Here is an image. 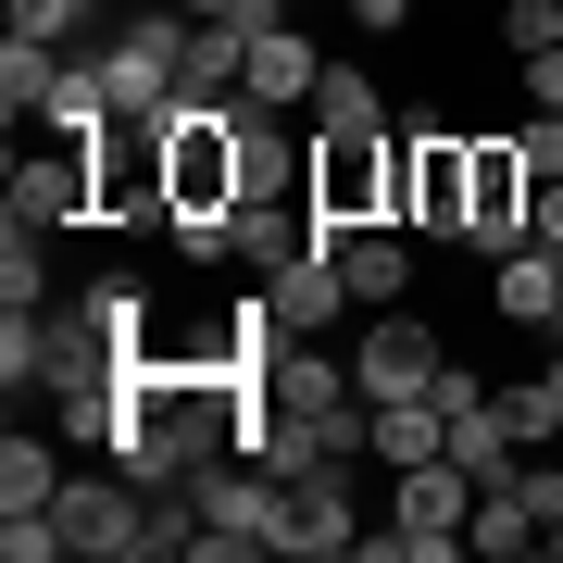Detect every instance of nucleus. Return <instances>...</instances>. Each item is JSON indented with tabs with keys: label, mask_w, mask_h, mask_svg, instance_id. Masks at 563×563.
<instances>
[{
	"label": "nucleus",
	"mask_w": 563,
	"mask_h": 563,
	"mask_svg": "<svg viewBox=\"0 0 563 563\" xmlns=\"http://www.w3.org/2000/svg\"><path fill=\"white\" fill-rule=\"evenodd\" d=\"M301 201H313V251L363 239V225H401V125L388 139H313Z\"/></svg>",
	"instance_id": "nucleus-1"
},
{
	"label": "nucleus",
	"mask_w": 563,
	"mask_h": 563,
	"mask_svg": "<svg viewBox=\"0 0 563 563\" xmlns=\"http://www.w3.org/2000/svg\"><path fill=\"white\" fill-rule=\"evenodd\" d=\"M0 388H38V313H0Z\"/></svg>",
	"instance_id": "nucleus-27"
},
{
	"label": "nucleus",
	"mask_w": 563,
	"mask_h": 563,
	"mask_svg": "<svg viewBox=\"0 0 563 563\" xmlns=\"http://www.w3.org/2000/svg\"><path fill=\"white\" fill-rule=\"evenodd\" d=\"M526 113H563V51H526Z\"/></svg>",
	"instance_id": "nucleus-31"
},
{
	"label": "nucleus",
	"mask_w": 563,
	"mask_h": 563,
	"mask_svg": "<svg viewBox=\"0 0 563 563\" xmlns=\"http://www.w3.org/2000/svg\"><path fill=\"white\" fill-rule=\"evenodd\" d=\"M188 488H201V563L288 551V476H276V463H239V451H213Z\"/></svg>",
	"instance_id": "nucleus-3"
},
{
	"label": "nucleus",
	"mask_w": 563,
	"mask_h": 563,
	"mask_svg": "<svg viewBox=\"0 0 563 563\" xmlns=\"http://www.w3.org/2000/svg\"><path fill=\"white\" fill-rule=\"evenodd\" d=\"M113 13H151V0H113Z\"/></svg>",
	"instance_id": "nucleus-32"
},
{
	"label": "nucleus",
	"mask_w": 563,
	"mask_h": 563,
	"mask_svg": "<svg viewBox=\"0 0 563 563\" xmlns=\"http://www.w3.org/2000/svg\"><path fill=\"white\" fill-rule=\"evenodd\" d=\"M514 488H526V514H539V526H563V463L526 451V463H514Z\"/></svg>",
	"instance_id": "nucleus-28"
},
{
	"label": "nucleus",
	"mask_w": 563,
	"mask_h": 563,
	"mask_svg": "<svg viewBox=\"0 0 563 563\" xmlns=\"http://www.w3.org/2000/svg\"><path fill=\"white\" fill-rule=\"evenodd\" d=\"M51 501H63V463H51L38 426H13L0 439V514H51Z\"/></svg>",
	"instance_id": "nucleus-20"
},
{
	"label": "nucleus",
	"mask_w": 563,
	"mask_h": 563,
	"mask_svg": "<svg viewBox=\"0 0 563 563\" xmlns=\"http://www.w3.org/2000/svg\"><path fill=\"white\" fill-rule=\"evenodd\" d=\"M463 526H476V476L439 451V463H401V488H388V526H363V563H451Z\"/></svg>",
	"instance_id": "nucleus-2"
},
{
	"label": "nucleus",
	"mask_w": 563,
	"mask_h": 563,
	"mask_svg": "<svg viewBox=\"0 0 563 563\" xmlns=\"http://www.w3.org/2000/svg\"><path fill=\"white\" fill-rule=\"evenodd\" d=\"M113 376H125V351L101 339V325L38 301V388H51V401H76V388H113Z\"/></svg>",
	"instance_id": "nucleus-11"
},
{
	"label": "nucleus",
	"mask_w": 563,
	"mask_h": 563,
	"mask_svg": "<svg viewBox=\"0 0 563 563\" xmlns=\"http://www.w3.org/2000/svg\"><path fill=\"white\" fill-rule=\"evenodd\" d=\"M451 451V413H439V388L426 401H376V463L401 476V463H439Z\"/></svg>",
	"instance_id": "nucleus-19"
},
{
	"label": "nucleus",
	"mask_w": 563,
	"mask_h": 563,
	"mask_svg": "<svg viewBox=\"0 0 563 563\" xmlns=\"http://www.w3.org/2000/svg\"><path fill=\"white\" fill-rule=\"evenodd\" d=\"M488 401H501V388H488L476 363H439V413H488Z\"/></svg>",
	"instance_id": "nucleus-29"
},
{
	"label": "nucleus",
	"mask_w": 563,
	"mask_h": 563,
	"mask_svg": "<svg viewBox=\"0 0 563 563\" xmlns=\"http://www.w3.org/2000/svg\"><path fill=\"white\" fill-rule=\"evenodd\" d=\"M488 301H501V325H551L563 313V251H501V276H488Z\"/></svg>",
	"instance_id": "nucleus-17"
},
{
	"label": "nucleus",
	"mask_w": 563,
	"mask_h": 563,
	"mask_svg": "<svg viewBox=\"0 0 563 563\" xmlns=\"http://www.w3.org/2000/svg\"><path fill=\"white\" fill-rule=\"evenodd\" d=\"M313 76H325V51H313V25H301V13L251 25V63H239V101H251V113H301V101H313Z\"/></svg>",
	"instance_id": "nucleus-8"
},
{
	"label": "nucleus",
	"mask_w": 563,
	"mask_h": 563,
	"mask_svg": "<svg viewBox=\"0 0 563 563\" xmlns=\"http://www.w3.org/2000/svg\"><path fill=\"white\" fill-rule=\"evenodd\" d=\"M463 551H488V563H514V551H551V526L526 514V488H476V526H463Z\"/></svg>",
	"instance_id": "nucleus-18"
},
{
	"label": "nucleus",
	"mask_w": 563,
	"mask_h": 563,
	"mask_svg": "<svg viewBox=\"0 0 563 563\" xmlns=\"http://www.w3.org/2000/svg\"><path fill=\"white\" fill-rule=\"evenodd\" d=\"M463 176H476L463 251H526V201H539V163H526V139H463Z\"/></svg>",
	"instance_id": "nucleus-5"
},
{
	"label": "nucleus",
	"mask_w": 563,
	"mask_h": 563,
	"mask_svg": "<svg viewBox=\"0 0 563 563\" xmlns=\"http://www.w3.org/2000/svg\"><path fill=\"white\" fill-rule=\"evenodd\" d=\"M288 13H301V0H288Z\"/></svg>",
	"instance_id": "nucleus-34"
},
{
	"label": "nucleus",
	"mask_w": 563,
	"mask_h": 563,
	"mask_svg": "<svg viewBox=\"0 0 563 563\" xmlns=\"http://www.w3.org/2000/svg\"><path fill=\"white\" fill-rule=\"evenodd\" d=\"M239 63H251L239 25H201V38H188V101H239Z\"/></svg>",
	"instance_id": "nucleus-24"
},
{
	"label": "nucleus",
	"mask_w": 563,
	"mask_h": 563,
	"mask_svg": "<svg viewBox=\"0 0 563 563\" xmlns=\"http://www.w3.org/2000/svg\"><path fill=\"white\" fill-rule=\"evenodd\" d=\"M51 301V239L38 225H0V313H38Z\"/></svg>",
	"instance_id": "nucleus-23"
},
{
	"label": "nucleus",
	"mask_w": 563,
	"mask_h": 563,
	"mask_svg": "<svg viewBox=\"0 0 563 563\" xmlns=\"http://www.w3.org/2000/svg\"><path fill=\"white\" fill-rule=\"evenodd\" d=\"M301 113H313V139H388V88L363 76V63H325Z\"/></svg>",
	"instance_id": "nucleus-15"
},
{
	"label": "nucleus",
	"mask_w": 563,
	"mask_h": 563,
	"mask_svg": "<svg viewBox=\"0 0 563 563\" xmlns=\"http://www.w3.org/2000/svg\"><path fill=\"white\" fill-rule=\"evenodd\" d=\"M51 88H63V51L13 25V38H0V101H13V125H38V113H51Z\"/></svg>",
	"instance_id": "nucleus-21"
},
{
	"label": "nucleus",
	"mask_w": 563,
	"mask_h": 563,
	"mask_svg": "<svg viewBox=\"0 0 563 563\" xmlns=\"http://www.w3.org/2000/svg\"><path fill=\"white\" fill-rule=\"evenodd\" d=\"M339 276H351L363 313H401V288H413V239H401V225H363V239H339Z\"/></svg>",
	"instance_id": "nucleus-14"
},
{
	"label": "nucleus",
	"mask_w": 563,
	"mask_h": 563,
	"mask_svg": "<svg viewBox=\"0 0 563 563\" xmlns=\"http://www.w3.org/2000/svg\"><path fill=\"white\" fill-rule=\"evenodd\" d=\"M0 225H101V188H88V151L76 139H51L38 163H13V201H0Z\"/></svg>",
	"instance_id": "nucleus-7"
},
{
	"label": "nucleus",
	"mask_w": 563,
	"mask_h": 563,
	"mask_svg": "<svg viewBox=\"0 0 563 563\" xmlns=\"http://www.w3.org/2000/svg\"><path fill=\"white\" fill-rule=\"evenodd\" d=\"M239 176H251V201H301L313 139H276V113H251V101H239Z\"/></svg>",
	"instance_id": "nucleus-16"
},
{
	"label": "nucleus",
	"mask_w": 563,
	"mask_h": 563,
	"mask_svg": "<svg viewBox=\"0 0 563 563\" xmlns=\"http://www.w3.org/2000/svg\"><path fill=\"white\" fill-rule=\"evenodd\" d=\"M263 401H276V413H339V401H363V388H351V363L325 351V339H276V363H263Z\"/></svg>",
	"instance_id": "nucleus-12"
},
{
	"label": "nucleus",
	"mask_w": 563,
	"mask_h": 563,
	"mask_svg": "<svg viewBox=\"0 0 563 563\" xmlns=\"http://www.w3.org/2000/svg\"><path fill=\"white\" fill-rule=\"evenodd\" d=\"M51 514H63V551H88V563H139L151 488L113 463V476H63V501H51Z\"/></svg>",
	"instance_id": "nucleus-6"
},
{
	"label": "nucleus",
	"mask_w": 563,
	"mask_h": 563,
	"mask_svg": "<svg viewBox=\"0 0 563 563\" xmlns=\"http://www.w3.org/2000/svg\"><path fill=\"white\" fill-rule=\"evenodd\" d=\"M351 539H363V526H351V476H339V463L288 476V551H301V563H339Z\"/></svg>",
	"instance_id": "nucleus-13"
},
{
	"label": "nucleus",
	"mask_w": 563,
	"mask_h": 563,
	"mask_svg": "<svg viewBox=\"0 0 563 563\" xmlns=\"http://www.w3.org/2000/svg\"><path fill=\"white\" fill-rule=\"evenodd\" d=\"M263 301H276V325L288 339H325V325H351L363 301H351V276H339V251H301V263H276V276H251Z\"/></svg>",
	"instance_id": "nucleus-10"
},
{
	"label": "nucleus",
	"mask_w": 563,
	"mask_h": 563,
	"mask_svg": "<svg viewBox=\"0 0 563 563\" xmlns=\"http://www.w3.org/2000/svg\"><path fill=\"white\" fill-rule=\"evenodd\" d=\"M551 551H563V526H551Z\"/></svg>",
	"instance_id": "nucleus-33"
},
{
	"label": "nucleus",
	"mask_w": 563,
	"mask_h": 563,
	"mask_svg": "<svg viewBox=\"0 0 563 563\" xmlns=\"http://www.w3.org/2000/svg\"><path fill=\"white\" fill-rule=\"evenodd\" d=\"M463 213H476V176H463V125H401V225L426 239H463Z\"/></svg>",
	"instance_id": "nucleus-4"
},
{
	"label": "nucleus",
	"mask_w": 563,
	"mask_h": 563,
	"mask_svg": "<svg viewBox=\"0 0 563 563\" xmlns=\"http://www.w3.org/2000/svg\"><path fill=\"white\" fill-rule=\"evenodd\" d=\"M88 325H101V339L125 351V363H151V288L139 276H101V288H88V301H76Z\"/></svg>",
	"instance_id": "nucleus-22"
},
{
	"label": "nucleus",
	"mask_w": 563,
	"mask_h": 563,
	"mask_svg": "<svg viewBox=\"0 0 563 563\" xmlns=\"http://www.w3.org/2000/svg\"><path fill=\"white\" fill-rule=\"evenodd\" d=\"M501 38H514V63H526V51H563V0H514Z\"/></svg>",
	"instance_id": "nucleus-26"
},
{
	"label": "nucleus",
	"mask_w": 563,
	"mask_h": 563,
	"mask_svg": "<svg viewBox=\"0 0 563 563\" xmlns=\"http://www.w3.org/2000/svg\"><path fill=\"white\" fill-rule=\"evenodd\" d=\"M325 13H351L363 38H401V25H413V0H325Z\"/></svg>",
	"instance_id": "nucleus-30"
},
{
	"label": "nucleus",
	"mask_w": 563,
	"mask_h": 563,
	"mask_svg": "<svg viewBox=\"0 0 563 563\" xmlns=\"http://www.w3.org/2000/svg\"><path fill=\"white\" fill-rule=\"evenodd\" d=\"M13 25H25V38H51V51H88L101 0H13Z\"/></svg>",
	"instance_id": "nucleus-25"
},
{
	"label": "nucleus",
	"mask_w": 563,
	"mask_h": 563,
	"mask_svg": "<svg viewBox=\"0 0 563 563\" xmlns=\"http://www.w3.org/2000/svg\"><path fill=\"white\" fill-rule=\"evenodd\" d=\"M439 339H426V325H401V313H388V325H363V351H351V388H363V401H426V388H439Z\"/></svg>",
	"instance_id": "nucleus-9"
}]
</instances>
